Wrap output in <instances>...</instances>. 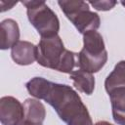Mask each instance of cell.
<instances>
[{"instance_id":"6da1fadb","label":"cell","mask_w":125,"mask_h":125,"mask_svg":"<svg viewBox=\"0 0 125 125\" xmlns=\"http://www.w3.org/2000/svg\"><path fill=\"white\" fill-rule=\"evenodd\" d=\"M42 100L56 110L66 125H93L86 105L70 86L50 81Z\"/></svg>"},{"instance_id":"7a4b0ae2","label":"cell","mask_w":125,"mask_h":125,"mask_svg":"<svg viewBox=\"0 0 125 125\" xmlns=\"http://www.w3.org/2000/svg\"><path fill=\"white\" fill-rule=\"evenodd\" d=\"M107 61V52L102 35L91 30L83 34V48L78 53V67L94 73L102 69Z\"/></svg>"},{"instance_id":"3957f363","label":"cell","mask_w":125,"mask_h":125,"mask_svg":"<svg viewBox=\"0 0 125 125\" xmlns=\"http://www.w3.org/2000/svg\"><path fill=\"white\" fill-rule=\"evenodd\" d=\"M30 23L34 26L41 38L58 35L60 21L57 15L43 1H22Z\"/></svg>"},{"instance_id":"277c9868","label":"cell","mask_w":125,"mask_h":125,"mask_svg":"<svg viewBox=\"0 0 125 125\" xmlns=\"http://www.w3.org/2000/svg\"><path fill=\"white\" fill-rule=\"evenodd\" d=\"M58 4L80 33L84 34L91 30H97L100 27V17L97 13L90 11L87 2L80 0H62L58 1Z\"/></svg>"},{"instance_id":"5b68a950","label":"cell","mask_w":125,"mask_h":125,"mask_svg":"<svg viewBox=\"0 0 125 125\" xmlns=\"http://www.w3.org/2000/svg\"><path fill=\"white\" fill-rule=\"evenodd\" d=\"M65 50L59 35L41 38L37 45V62L44 67L58 70Z\"/></svg>"},{"instance_id":"8992f818","label":"cell","mask_w":125,"mask_h":125,"mask_svg":"<svg viewBox=\"0 0 125 125\" xmlns=\"http://www.w3.org/2000/svg\"><path fill=\"white\" fill-rule=\"evenodd\" d=\"M23 105L14 97L5 96L0 100V121L2 125H20L24 119Z\"/></svg>"},{"instance_id":"52a82bcc","label":"cell","mask_w":125,"mask_h":125,"mask_svg":"<svg viewBox=\"0 0 125 125\" xmlns=\"http://www.w3.org/2000/svg\"><path fill=\"white\" fill-rule=\"evenodd\" d=\"M13 61L20 65H28L37 61V46L28 41H19L11 50Z\"/></svg>"},{"instance_id":"ba28073f","label":"cell","mask_w":125,"mask_h":125,"mask_svg":"<svg viewBox=\"0 0 125 125\" xmlns=\"http://www.w3.org/2000/svg\"><path fill=\"white\" fill-rule=\"evenodd\" d=\"M20 29L16 21L6 19L0 23V48L6 50L13 48L19 42Z\"/></svg>"},{"instance_id":"9c48e42d","label":"cell","mask_w":125,"mask_h":125,"mask_svg":"<svg viewBox=\"0 0 125 125\" xmlns=\"http://www.w3.org/2000/svg\"><path fill=\"white\" fill-rule=\"evenodd\" d=\"M112 116L115 123L118 125H125V88H116L108 93Z\"/></svg>"},{"instance_id":"30bf717a","label":"cell","mask_w":125,"mask_h":125,"mask_svg":"<svg viewBox=\"0 0 125 125\" xmlns=\"http://www.w3.org/2000/svg\"><path fill=\"white\" fill-rule=\"evenodd\" d=\"M69 76L74 87L78 89V91L85 93L86 95H91L93 93L95 89V78L91 72L78 68L73 70Z\"/></svg>"},{"instance_id":"8fae6325","label":"cell","mask_w":125,"mask_h":125,"mask_svg":"<svg viewBox=\"0 0 125 125\" xmlns=\"http://www.w3.org/2000/svg\"><path fill=\"white\" fill-rule=\"evenodd\" d=\"M24 119L33 123L43 124L46 116L44 104L35 99H26L23 103Z\"/></svg>"},{"instance_id":"7c38bea8","label":"cell","mask_w":125,"mask_h":125,"mask_svg":"<svg viewBox=\"0 0 125 125\" xmlns=\"http://www.w3.org/2000/svg\"><path fill=\"white\" fill-rule=\"evenodd\" d=\"M104 88L107 93L116 88H125V61L117 62L113 70L107 75L104 81Z\"/></svg>"},{"instance_id":"4fadbf2b","label":"cell","mask_w":125,"mask_h":125,"mask_svg":"<svg viewBox=\"0 0 125 125\" xmlns=\"http://www.w3.org/2000/svg\"><path fill=\"white\" fill-rule=\"evenodd\" d=\"M50 81L46 80L45 78L42 77H34L32 79H30L26 84L25 87L28 91V93L33 96L36 99L42 100L43 96L49 86Z\"/></svg>"},{"instance_id":"5bb4252c","label":"cell","mask_w":125,"mask_h":125,"mask_svg":"<svg viewBox=\"0 0 125 125\" xmlns=\"http://www.w3.org/2000/svg\"><path fill=\"white\" fill-rule=\"evenodd\" d=\"M74 67H78V53L65 50L62 62L59 65L58 71L63 73H71Z\"/></svg>"},{"instance_id":"9a60e30c","label":"cell","mask_w":125,"mask_h":125,"mask_svg":"<svg viewBox=\"0 0 125 125\" xmlns=\"http://www.w3.org/2000/svg\"><path fill=\"white\" fill-rule=\"evenodd\" d=\"M116 1L112 0H102V1H90L89 4H91L96 10L98 11H108L111 10L115 5Z\"/></svg>"},{"instance_id":"2e32d148","label":"cell","mask_w":125,"mask_h":125,"mask_svg":"<svg viewBox=\"0 0 125 125\" xmlns=\"http://www.w3.org/2000/svg\"><path fill=\"white\" fill-rule=\"evenodd\" d=\"M4 4H5V3H4V2L2 1V2H1V12H4V11H6V8L4 7ZM16 4H17V2H13V3H8V4H7V10L11 9V8H12V7L14 6V5H16Z\"/></svg>"},{"instance_id":"e0dca14e","label":"cell","mask_w":125,"mask_h":125,"mask_svg":"<svg viewBox=\"0 0 125 125\" xmlns=\"http://www.w3.org/2000/svg\"><path fill=\"white\" fill-rule=\"evenodd\" d=\"M20 125H43V124L33 123V122H30V121H28V120H25V119H23V120H22V122H21Z\"/></svg>"},{"instance_id":"ac0fdd59","label":"cell","mask_w":125,"mask_h":125,"mask_svg":"<svg viewBox=\"0 0 125 125\" xmlns=\"http://www.w3.org/2000/svg\"><path fill=\"white\" fill-rule=\"evenodd\" d=\"M95 125H112V124L109 123V122H107V121H99Z\"/></svg>"},{"instance_id":"d6986e66","label":"cell","mask_w":125,"mask_h":125,"mask_svg":"<svg viewBox=\"0 0 125 125\" xmlns=\"http://www.w3.org/2000/svg\"><path fill=\"white\" fill-rule=\"evenodd\" d=\"M121 4H122V5L125 7V1H121Z\"/></svg>"}]
</instances>
